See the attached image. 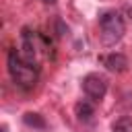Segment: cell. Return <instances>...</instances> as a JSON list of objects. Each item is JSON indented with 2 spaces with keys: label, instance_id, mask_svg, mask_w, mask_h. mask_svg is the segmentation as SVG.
Wrapping results in <instances>:
<instances>
[{
  "label": "cell",
  "instance_id": "obj_1",
  "mask_svg": "<svg viewBox=\"0 0 132 132\" xmlns=\"http://www.w3.org/2000/svg\"><path fill=\"white\" fill-rule=\"evenodd\" d=\"M6 66H8V74H10V78L14 80V85H19V87H23V89L35 87L37 76H39L37 64L27 62L16 50H10V52H8V58H6Z\"/></svg>",
  "mask_w": 132,
  "mask_h": 132
},
{
  "label": "cell",
  "instance_id": "obj_2",
  "mask_svg": "<svg viewBox=\"0 0 132 132\" xmlns=\"http://www.w3.org/2000/svg\"><path fill=\"white\" fill-rule=\"evenodd\" d=\"M99 27H101V41L105 45H116L126 33V23L118 10H105L99 16Z\"/></svg>",
  "mask_w": 132,
  "mask_h": 132
},
{
  "label": "cell",
  "instance_id": "obj_3",
  "mask_svg": "<svg viewBox=\"0 0 132 132\" xmlns=\"http://www.w3.org/2000/svg\"><path fill=\"white\" fill-rule=\"evenodd\" d=\"M82 91L85 95L91 99V101H101L107 93V80L105 76L97 74V72H91L82 78Z\"/></svg>",
  "mask_w": 132,
  "mask_h": 132
},
{
  "label": "cell",
  "instance_id": "obj_4",
  "mask_svg": "<svg viewBox=\"0 0 132 132\" xmlns=\"http://www.w3.org/2000/svg\"><path fill=\"white\" fill-rule=\"evenodd\" d=\"M101 62H103V66L107 68V70H111V72H126L128 70V58L124 56V54H120V52H113V54H107L105 58H101Z\"/></svg>",
  "mask_w": 132,
  "mask_h": 132
},
{
  "label": "cell",
  "instance_id": "obj_5",
  "mask_svg": "<svg viewBox=\"0 0 132 132\" xmlns=\"http://www.w3.org/2000/svg\"><path fill=\"white\" fill-rule=\"evenodd\" d=\"M74 113H76V118H78V120L89 122V120L93 118L95 109H93V105H91L89 101H78V103L74 105Z\"/></svg>",
  "mask_w": 132,
  "mask_h": 132
},
{
  "label": "cell",
  "instance_id": "obj_6",
  "mask_svg": "<svg viewBox=\"0 0 132 132\" xmlns=\"http://www.w3.org/2000/svg\"><path fill=\"white\" fill-rule=\"evenodd\" d=\"M23 122H25L29 128H37V130H45V128H47L43 116H39V113H35V111H27V113L23 116Z\"/></svg>",
  "mask_w": 132,
  "mask_h": 132
},
{
  "label": "cell",
  "instance_id": "obj_7",
  "mask_svg": "<svg viewBox=\"0 0 132 132\" xmlns=\"http://www.w3.org/2000/svg\"><path fill=\"white\" fill-rule=\"evenodd\" d=\"M111 132H132V118H120L113 122L111 126Z\"/></svg>",
  "mask_w": 132,
  "mask_h": 132
},
{
  "label": "cell",
  "instance_id": "obj_8",
  "mask_svg": "<svg viewBox=\"0 0 132 132\" xmlns=\"http://www.w3.org/2000/svg\"><path fill=\"white\" fill-rule=\"evenodd\" d=\"M58 31H60L58 35H66V33H68V27H66L62 21H58Z\"/></svg>",
  "mask_w": 132,
  "mask_h": 132
},
{
  "label": "cell",
  "instance_id": "obj_9",
  "mask_svg": "<svg viewBox=\"0 0 132 132\" xmlns=\"http://www.w3.org/2000/svg\"><path fill=\"white\" fill-rule=\"evenodd\" d=\"M43 2H47V4H54V2H56V0H43Z\"/></svg>",
  "mask_w": 132,
  "mask_h": 132
}]
</instances>
